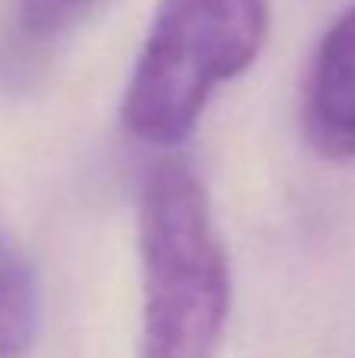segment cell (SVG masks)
<instances>
[{
    "label": "cell",
    "mask_w": 355,
    "mask_h": 358,
    "mask_svg": "<svg viewBox=\"0 0 355 358\" xmlns=\"http://www.w3.org/2000/svg\"><path fill=\"white\" fill-rule=\"evenodd\" d=\"M138 358H217L233 305L230 261L205 182L161 157L138 185Z\"/></svg>",
    "instance_id": "cell-1"
},
{
    "label": "cell",
    "mask_w": 355,
    "mask_h": 358,
    "mask_svg": "<svg viewBox=\"0 0 355 358\" xmlns=\"http://www.w3.org/2000/svg\"><path fill=\"white\" fill-rule=\"evenodd\" d=\"M268 31V0H161L119 104L126 132L151 148L182 145L211 94L258 60Z\"/></svg>",
    "instance_id": "cell-2"
},
{
    "label": "cell",
    "mask_w": 355,
    "mask_h": 358,
    "mask_svg": "<svg viewBox=\"0 0 355 358\" xmlns=\"http://www.w3.org/2000/svg\"><path fill=\"white\" fill-rule=\"evenodd\" d=\"M302 132L321 161H355V3L333 19L314 50Z\"/></svg>",
    "instance_id": "cell-3"
},
{
    "label": "cell",
    "mask_w": 355,
    "mask_h": 358,
    "mask_svg": "<svg viewBox=\"0 0 355 358\" xmlns=\"http://www.w3.org/2000/svg\"><path fill=\"white\" fill-rule=\"evenodd\" d=\"M44 289L35 261L0 223V358H29L41 340Z\"/></svg>",
    "instance_id": "cell-4"
},
{
    "label": "cell",
    "mask_w": 355,
    "mask_h": 358,
    "mask_svg": "<svg viewBox=\"0 0 355 358\" xmlns=\"http://www.w3.org/2000/svg\"><path fill=\"white\" fill-rule=\"evenodd\" d=\"M19 31L31 41H50L79 22L98 0H13Z\"/></svg>",
    "instance_id": "cell-5"
}]
</instances>
